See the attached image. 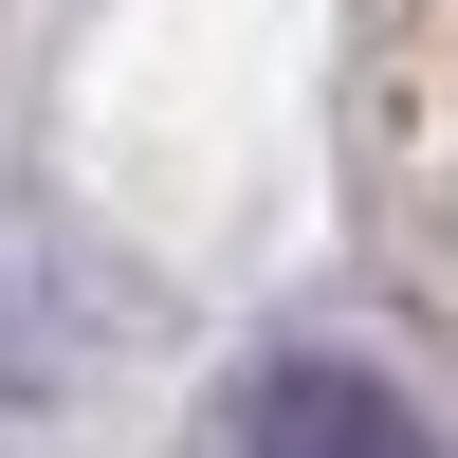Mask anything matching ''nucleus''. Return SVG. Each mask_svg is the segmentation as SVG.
Masks as SVG:
<instances>
[{
    "label": "nucleus",
    "instance_id": "obj_1",
    "mask_svg": "<svg viewBox=\"0 0 458 458\" xmlns=\"http://www.w3.org/2000/svg\"><path fill=\"white\" fill-rule=\"evenodd\" d=\"M220 458H440V440H422V403H403L386 367H349V349H276V367H239V386H220Z\"/></svg>",
    "mask_w": 458,
    "mask_h": 458
}]
</instances>
